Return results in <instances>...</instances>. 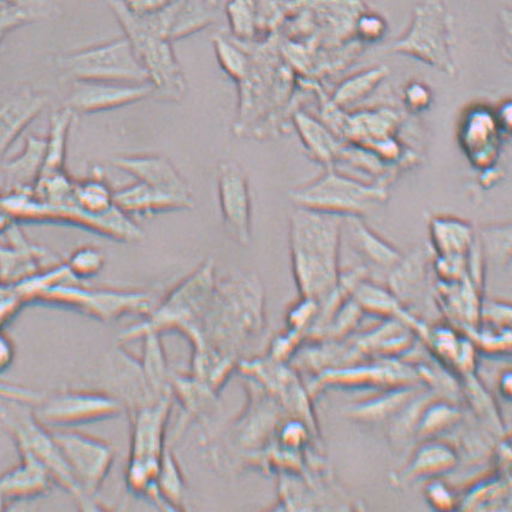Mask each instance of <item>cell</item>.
Here are the masks:
<instances>
[{"instance_id": "obj_1", "label": "cell", "mask_w": 512, "mask_h": 512, "mask_svg": "<svg viewBox=\"0 0 512 512\" xmlns=\"http://www.w3.org/2000/svg\"><path fill=\"white\" fill-rule=\"evenodd\" d=\"M264 328L266 294L260 279L240 274L217 280L190 375L220 392Z\"/></svg>"}, {"instance_id": "obj_2", "label": "cell", "mask_w": 512, "mask_h": 512, "mask_svg": "<svg viewBox=\"0 0 512 512\" xmlns=\"http://www.w3.org/2000/svg\"><path fill=\"white\" fill-rule=\"evenodd\" d=\"M344 217L294 207L290 214V251L300 297L320 308L337 291Z\"/></svg>"}, {"instance_id": "obj_3", "label": "cell", "mask_w": 512, "mask_h": 512, "mask_svg": "<svg viewBox=\"0 0 512 512\" xmlns=\"http://www.w3.org/2000/svg\"><path fill=\"white\" fill-rule=\"evenodd\" d=\"M108 3L145 69L155 96L180 102L186 96L187 82L175 56L173 41L168 38L164 10L137 14L127 7L125 0H108Z\"/></svg>"}, {"instance_id": "obj_4", "label": "cell", "mask_w": 512, "mask_h": 512, "mask_svg": "<svg viewBox=\"0 0 512 512\" xmlns=\"http://www.w3.org/2000/svg\"><path fill=\"white\" fill-rule=\"evenodd\" d=\"M216 281L214 261L200 264L160 300L151 313L143 317V321L128 328L122 334V340L140 339L147 333L178 332L190 341L194 349L199 344Z\"/></svg>"}, {"instance_id": "obj_5", "label": "cell", "mask_w": 512, "mask_h": 512, "mask_svg": "<svg viewBox=\"0 0 512 512\" xmlns=\"http://www.w3.org/2000/svg\"><path fill=\"white\" fill-rule=\"evenodd\" d=\"M174 394L135 405L131 414V451L126 470L129 492L160 505L156 480L168 445L167 428Z\"/></svg>"}, {"instance_id": "obj_6", "label": "cell", "mask_w": 512, "mask_h": 512, "mask_svg": "<svg viewBox=\"0 0 512 512\" xmlns=\"http://www.w3.org/2000/svg\"><path fill=\"white\" fill-rule=\"evenodd\" d=\"M82 282L67 270L38 288L28 300L75 310L103 322L129 315L145 317L158 303L149 291L92 288Z\"/></svg>"}, {"instance_id": "obj_7", "label": "cell", "mask_w": 512, "mask_h": 512, "mask_svg": "<svg viewBox=\"0 0 512 512\" xmlns=\"http://www.w3.org/2000/svg\"><path fill=\"white\" fill-rule=\"evenodd\" d=\"M387 198V182H366L335 168L290 192L294 207L361 219L384 207Z\"/></svg>"}, {"instance_id": "obj_8", "label": "cell", "mask_w": 512, "mask_h": 512, "mask_svg": "<svg viewBox=\"0 0 512 512\" xmlns=\"http://www.w3.org/2000/svg\"><path fill=\"white\" fill-rule=\"evenodd\" d=\"M0 208L11 220L20 222H49L87 229L120 243H139L145 234L137 222L116 208L104 217H92L75 204L47 205L32 196L31 191L7 193L0 196Z\"/></svg>"}, {"instance_id": "obj_9", "label": "cell", "mask_w": 512, "mask_h": 512, "mask_svg": "<svg viewBox=\"0 0 512 512\" xmlns=\"http://www.w3.org/2000/svg\"><path fill=\"white\" fill-rule=\"evenodd\" d=\"M452 41L451 15L443 0H420L414 7L408 29L388 51L413 57L455 76Z\"/></svg>"}, {"instance_id": "obj_10", "label": "cell", "mask_w": 512, "mask_h": 512, "mask_svg": "<svg viewBox=\"0 0 512 512\" xmlns=\"http://www.w3.org/2000/svg\"><path fill=\"white\" fill-rule=\"evenodd\" d=\"M82 496L81 510L102 509L97 494L113 469L115 449L108 441L74 428L50 429Z\"/></svg>"}, {"instance_id": "obj_11", "label": "cell", "mask_w": 512, "mask_h": 512, "mask_svg": "<svg viewBox=\"0 0 512 512\" xmlns=\"http://www.w3.org/2000/svg\"><path fill=\"white\" fill-rule=\"evenodd\" d=\"M29 406L0 402V431L14 440L17 450L26 451L49 472L55 485L63 488L82 506V496L49 428L37 420Z\"/></svg>"}, {"instance_id": "obj_12", "label": "cell", "mask_w": 512, "mask_h": 512, "mask_svg": "<svg viewBox=\"0 0 512 512\" xmlns=\"http://www.w3.org/2000/svg\"><path fill=\"white\" fill-rule=\"evenodd\" d=\"M57 67L69 81L149 82L126 37L58 57Z\"/></svg>"}, {"instance_id": "obj_13", "label": "cell", "mask_w": 512, "mask_h": 512, "mask_svg": "<svg viewBox=\"0 0 512 512\" xmlns=\"http://www.w3.org/2000/svg\"><path fill=\"white\" fill-rule=\"evenodd\" d=\"M32 410L45 427L64 429L115 419L127 409L116 394L90 388H70L41 398Z\"/></svg>"}, {"instance_id": "obj_14", "label": "cell", "mask_w": 512, "mask_h": 512, "mask_svg": "<svg viewBox=\"0 0 512 512\" xmlns=\"http://www.w3.org/2000/svg\"><path fill=\"white\" fill-rule=\"evenodd\" d=\"M67 96L66 107L79 115L104 113L127 107L155 96L150 82L125 84V82L73 80Z\"/></svg>"}, {"instance_id": "obj_15", "label": "cell", "mask_w": 512, "mask_h": 512, "mask_svg": "<svg viewBox=\"0 0 512 512\" xmlns=\"http://www.w3.org/2000/svg\"><path fill=\"white\" fill-rule=\"evenodd\" d=\"M61 263L51 252L34 245L11 223L0 233V282L19 286Z\"/></svg>"}, {"instance_id": "obj_16", "label": "cell", "mask_w": 512, "mask_h": 512, "mask_svg": "<svg viewBox=\"0 0 512 512\" xmlns=\"http://www.w3.org/2000/svg\"><path fill=\"white\" fill-rule=\"evenodd\" d=\"M223 223L234 241L249 246L252 237V205L249 181L244 170L233 162H223L217 176Z\"/></svg>"}, {"instance_id": "obj_17", "label": "cell", "mask_w": 512, "mask_h": 512, "mask_svg": "<svg viewBox=\"0 0 512 512\" xmlns=\"http://www.w3.org/2000/svg\"><path fill=\"white\" fill-rule=\"evenodd\" d=\"M504 133L496 113L485 107H475L464 115L459 129V143L468 160L481 170L493 168Z\"/></svg>"}, {"instance_id": "obj_18", "label": "cell", "mask_w": 512, "mask_h": 512, "mask_svg": "<svg viewBox=\"0 0 512 512\" xmlns=\"http://www.w3.org/2000/svg\"><path fill=\"white\" fill-rule=\"evenodd\" d=\"M116 208L131 219L157 214L175 213L194 207L193 197L153 187L135 180L115 191Z\"/></svg>"}, {"instance_id": "obj_19", "label": "cell", "mask_w": 512, "mask_h": 512, "mask_svg": "<svg viewBox=\"0 0 512 512\" xmlns=\"http://www.w3.org/2000/svg\"><path fill=\"white\" fill-rule=\"evenodd\" d=\"M47 100L45 94L28 87L0 97V162L45 109Z\"/></svg>"}, {"instance_id": "obj_20", "label": "cell", "mask_w": 512, "mask_h": 512, "mask_svg": "<svg viewBox=\"0 0 512 512\" xmlns=\"http://www.w3.org/2000/svg\"><path fill=\"white\" fill-rule=\"evenodd\" d=\"M111 164L147 185L192 196L190 184L166 157L152 153L117 155L111 158Z\"/></svg>"}, {"instance_id": "obj_21", "label": "cell", "mask_w": 512, "mask_h": 512, "mask_svg": "<svg viewBox=\"0 0 512 512\" xmlns=\"http://www.w3.org/2000/svg\"><path fill=\"white\" fill-rule=\"evenodd\" d=\"M459 463L452 446L440 441H428L414 452L406 466L392 474L391 482L396 487H408L421 480L439 479L450 474Z\"/></svg>"}, {"instance_id": "obj_22", "label": "cell", "mask_w": 512, "mask_h": 512, "mask_svg": "<svg viewBox=\"0 0 512 512\" xmlns=\"http://www.w3.org/2000/svg\"><path fill=\"white\" fill-rule=\"evenodd\" d=\"M19 451L20 461L0 474V494L9 504L45 496L55 485L49 472L26 451Z\"/></svg>"}, {"instance_id": "obj_23", "label": "cell", "mask_w": 512, "mask_h": 512, "mask_svg": "<svg viewBox=\"0 0 512 512\" xmlns=\"http://www.w3.org/2000/svg\"><path fill=\"white\" fill-rule=\"evenodd\" d=\"M46 138L29 135L23 150L13 158L0 162L2 194L32 191L43 172Z\"/></svg>"}, {"instance_id": "obj_24", "label": "cell", "mask_w": 512, "mask_h": 512, "mask_svg": "<svg viewBox=\"0 0 512 512\" xmlns=\"http://www.w3.org/2000/svg\"><path fill=\"white\" fill-rule=\"evenodd\" d=\"M292 119L299 138L310 157L325 166L326 169H334L340 152L343 150V140L334 134L325 123L306 111H296Z\"/></svg>"}, {"instance_id": "obj_25", "label": "cell", "mask_w": 512, "mask_h": 512, "mask_svg": "<svg viewBox=\"0 0 512 512\" xmlns=\"http://www.w3.org/2000/svg\"><path fill=\"white\" fill-rule=\"evenodd\" d=\"M222 0H176L166 8L168 38L172 41L190 37L214 23Z\"/></svg>"}, {"instance_id": "obj_26", "label": "cell", "mask_w": 512, "mask_h": 512, "mask_svg": "<svg viewBox=\"0 0 512 512\" xmlns=\"http://www.w3.org/2000/svg\"><path fill=\"white\" fill-rule=\"evenodd\" d=\"M429 231L438 257L467 258L476 243L474 227L457 217L433 216Z\"/></svg>"}, {"instance_id": "obj_27", "label": "cell", "mask_w": 512, "mask_h": 512, "mask_svg": "<svg viewBox=\"0 0 512 512\" xmlns=\"http://www.w3.org/2000/svg\"><path fill=\"white\" fill-rule=\"evenodd\" d=\"M353 245L370 263L392 269L402 260V252L370 228L361 217H344Z\"/></svg>"}, {"instance_id": "obj_28", "label": "cell", "mask_w": 512, "mask_h": 512, "mask_svg": "<svg viewBox=\"0 0 512 512\" xmlns=\"http://www.w3.org/2000/svg\"><path fill=\"white\" fill-rule=\"evenodd\" d=\"M390 273V287L400 303L415 302L426 287L427 256L422 250H416L403 256Z\"/></svg>"}, {"instance_id": "obj_29", "label": "cell", "mask_w": 512, "mask_h": 512, "mask_svg": "<svg viewBox=\"0 0 512 512\" xmlns=\"http://www.w3.org/2000/svg\"><path fill=\"white\" fill-rule=\"evenodd\" d=\"M74 116L75 114L68 107L52 113L49 134L46 137L45 162L40 176L66 170L68 138Z\"/></svg>"}, {"instance_id": "obj_30", "label": "cell", "mask_w": 512, "mask_h": 512, "mask_svg": "<svg viewBox=\"0 0 512 512\" xmlns=\"http://www.w3.org/2000/svg\"><path fill=\"white\" fill-rule=\"evenodd\" d=\"M114 194L103 173H94L91 178L75 181L74 203L92 217L108 216L116 210Z\"/></svg>"}, {"instance_id": "obj_31", "label": "cell", "mask_w": 512, "mask_h": 512, "mask_svg": "<svg viewBox=\"0 0 512 512\" xmlns=\"http://www.w3.org/2000/svg\"><path fill=\"white\" fill-rule=\"evenodd\" d=\"M156 490L161 500V509L167 511L184 510L186 485L172 446L168 443L161 459L160 472L156 480Z\"/></svg>"}, {"instance_id": "obj_32", "label": "cell", "mask_w": 512, "mask_h": 512, "mask_svg": "<svg viewBox=\"0 0 512 512\" xmlns=\"http://www.w3.org/2000/svg\"><path fill=\"white\" fill-rule=\"evenodd\" d=\"M419 394L411 386L397 387L396 390L381 396L378 399L369 400L362 404L353 405L347 411L352 419L363 422H378L393 419L402 411L411 400Z\"/></svg>"}, {"instance_id": "obj_33", "label": "cell", "mask_w": 512, "mask_h": 512, "mask_svg": "<svg viewBox=\"0 0 512 512\" xmlns=\"http://www.w3.org/2000/svg\"><path fill=\"white\" fill-rule=\"evenodd\" d=\"M390 74V69L378 66L350 76L335 88L332 102L340 109L353 107L368 98Z\"/></svg>"}, {"instance_id": "obj_34", "label": "cell", "mask_w": 512, "mask_h": 512, "mask_svg": "<svg viewBox=\"0 0 512 512\" xmlns=\"http://www.w3.org/2000/svg\"><path fill=\"white\" fill-rule=\"evenodd\" d=\"M306 2L308 0H258V38L270 37L278 27L302 9Z\"/></svg>"}, {"instance_id": "obj_35", "label": "cell", "mask_w": 512, "mask_h": 512, "mask_svg": "<svg viewBox=\"0 0 512 512\" xmlns=\"http://www.w3.org/2000/svg\"><path fill=\"white\" fill-rule=\"evenodd\" d=\"M353 297L362 311H368V313L380 316L403 313L399 300L391 291L369 282H360L353 291Z\"/></svg>"}, {"instance_id": "obj_36", "label": "cell", "mask_w": 512, "mask_h": 512, "mask_svg": "<svg viewBox=\"0 0 512 512\" xmlns=\"http://www.w3.org/2000/svg\"><path fill=\"white\" fill-rule=\"evenodd\" d=\"M213 41L217 61H219L221 68L239 84L246 74L249 73L251 64L250 51L241 46L239 41L229 40L223 37V35H215Z\"/></svg>"}, {"instance_id": "obj_37", "label": "cell", "mask_w": 512, "mask_h": 512, "mask_svg": "<svg viewBox=\"0 0 512 512\" xmlns=\"http://www.w3.org/2000/svg\"><path fill=\"white\" fill-rule=\"evenodd\" d=\"M226 13L235 40L255 41L258 38V0H228Z\"/></svg>"}, {"instance_id": "obj_38", "label": "cell", "mask_w": 512, "mask_h": 512, "mask_svg": "<svg viewBox=\"0 0 512 512\" xmlns=\"http://www.w3.org/2000/svg\"><path fill=\"white\" fill-rule=\"evenodd\" d=\"M481 252L494 262L508 264L511 258V223L481 226L478 232Z\"/></svg>"}, {"instance_id": "obj_39", "label": "cell", "mask_w": 512, "mask_h": 512, "mask_svg": "<svg viewBox=\"0 0 512 512\" xmlns=\"http://www.w3.org/2000/svg\"><path fill=\"white\" fill-rule=\"evenodd\" d=\"M459 419H461V414L452 405L445 403L427 404L415 433L423 438L433 437V435L445 432L447 428L456 425Z\"/></svg>"}, {"instance_id": "obj_40", "label": "cell", "mask_w": 512, "mask_h": 512, "mask_svg": "<svg viewBox=\"0 0 512 512\" xmlns=\"http://www.w3.org/2000/svg\"><path fill=\"white\" fill-rule=\"evenodd\" d=\"M64 263L75 279L86 281L102 272L105 266V255L96 246H81Z\"/></svg>"}, {"instance_id": "obj_41", "label": "cell", "mask_w": 512, "mask_h": 512, "mask_svg": "<svg viewBox=\"0 0 512 512\" xmlns=\"http://www.w3.org/2000/svg\"><path fill=\"white\" fill-rule=\"evenodd\" d=\"M387 23L378 14L363 11L355 23L356 38L364 43H375L385 37Z\"/></svg>"}, {"instance_id": "obj_42", "label": "cell", "mask_w": 512, "mask_h": 512, "mask_svg": "<svg viewBox=\"0 0 512 512\" xmlns=\"http://www.w3.org/2000/svg\"><path fill=\"white\" fill-rule=\"evenodd\" d=\"M405 107L408 108L411 113H422L431 107L433 94L431 88L420 81L411 82L405 87L403 94Z\"/></svg>"}, {"instance_id": "obj_43", "label": "cell", "mask_w": 512, "mask_h": 512, "mask_svg": "<svg viewBox=\"0 0 512 512\" xmlns=\"http://www.w3.org/2000/svg\"><path fill=\"white\" fill-rule=\"evenodd\" d=\"M425 497L427 503L434 510L450 511L455 509L457 503L455 494L445 485V482L433 479L426 487Z\"/></svg>"}, {"instance_id": "obj_44", "label": "cell", "mask_w": 512, "mask_h": 512, "mask_svg": "<svg viewBox=\"0 0 512 512\" xmlns=\"http://www.w3.org/2000/svg\"><path fill=\"white\" fill-rule=\"evenodd\" d=\"M43 398L40 393L20 385L0 380V402L17 403L27 406L37 405Z\"/></svg>"}, {"instance_id": "obj_45", "label": "cell", "mask_w": 512, "mask_h": 512, "mask_svg": "<svg viewBox=\"0 0 512 512\" xmlns=\"http://www.w3.org/2000/svg\"><path fill=\"white\" fill-rule=\"evenodd\" d=\"M481 319L494 327L510 325L511 308L509 304L498 302L481 303L480 306Z\"/></svg>"}, {"instance_id": "obj_46", "label": "cell", "mask_w": 512, "mask_h": 512, "mask_svg": "<svg viewBox=\"0 0 512 512\" xmlns=\"http://www.w3.org/2000/svg\"><path fill=\"white\" fill-rule=\"evenodd\" d=\"M175 2L176 0H125L127 7L137 14L157 13Z\"/></svg>"}, {"instance_id": "obj_47", "label": "cell", "mask_w": 512, "mask_h": 512, "mask_svg": "<svg viewBox=\"0 0 512 512\" xmlns=\"http://www.w3.org/2000/svg\"><path fill=\"white\" fill-rule=\"evenodd\" d=\"M16 350L14 341L0 329V374L7 372L13 366Z\"/></svg>"}, {"instance_id": "obj_48", "label": "cell", "mask_w": 512, "mask_h": 512, "mask_svg": "<svg viewBox=\"0 0 512 512\" xmlns=\"http://www.w3.org/2000/svg\"><path fill=\"white\" fill-rule=\"evenodd\" d=\"M499 126L502 127L503 131L508 133L511 128V102H505L500 105L499 110L496 113Z\"/></svg>"}, {"instance_id": "obj_49", "label": "cell", "mask_w": 512, "mask_h": 512, "mask_svg": "<svg viewBox=\"0 0 512 512\" xmlns=\"http://www.w3.org/2000/svg\"><path fill=\"white\" fill-rule=\"evenodd\" d=\"M500 390H502V393L505 397H509L511 393V374L506 373L503 376L502 382H500Z\"/></svg>"}, {"instance_id": "obj_50", "label": "cell", "mask_w": 512, "mask_h": 512, "mask_svg": "<svg viewBox=\"0 0 512 512\" xmlns=\"http://www.w3.org/2000/svg\"><path fill=\"white\" fill-rule=\"evenodd\" d=\"M9 508V502L7 499H5L2 494H0V511L8 510Z\"/></svg>"}]
</instances>
